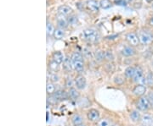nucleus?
Masks as SVG:
<instances>
[{
    "label": "nucleus",
    "instance_id": "obj_32",
    "mask_svg": "<svg viewBox=\"0 0 153 126\" xmlns=\"http://www.w3.org/2000/svg\"><path fill=\"white\" fill-rule=\"evenodd\" d=\"M49 79H50V81L51 82H57V81H59V80H60V77L58 75H56V73H52L50 75H49Z\"/></svg>",
    "mask_w": 153,
    "mask_h": 126
},
{
    "label": "nucleus",
    "instance_id": "obj_42",
    "mask_svg": "<svg viewBox=\"0 0 153 126\" xmlns=\"http://www.w3.org/2000/svg\"><path fill=\"white\" fill-rule=\"evenodd\" d=\"M152 8H153V5H152Z\"/></svg>",
    "mask_w": 153,
    "mask_h": 126
},
{
    "label": "nucleus",
    "instance_id": "obj_17",
    "mask_svg": "<svg viewBox=\"0 0 153 126\" xmlns=\"http://www.w3.org/2000/svg\"><path fill=\"white\" fill-rule=\"evenodd\" d=\"M141 117H142V115H141V114H140V111H139L138 109L133 110L131 113H130V115H129L130 119H131L132 122H134V123L140 122Z\"/></svg>",
    "mask_w": 153,
    "mask_h": 126
},
{
    "label": "nucleus",
    "instance_id": "obj_12",
    "mask_svg": "<svg viewBox=\"0 0 153 126\" xmlns=\"http://www.w3.org/2000/svg\"><path fill=\"white\" fill-rule=\"evenodd\" d=\"M54 97V98L57 101H63V100H66L69 97L68 92H66L65 90H57L55 92L54 95H52Z\"/></svg>",
    "mask_w": 153,
    "mask_h": 126
},
{
    "label": "nucleus",
    "instance_id": "obj_1",
    "mask_svg": "<svg viewBox=\"0 0 153 126\" xmlns=\"http://www.w3.org/2000/svg\"><path fill=\"white\" fill-rule=\"evenodd\" d=\"M71 59L72 61L73 70L78 73H81L84 70V62H83L82 55L80 53L75 52L72 53Z\"/></svg>",
    "mask_w": 153,
    "mask_h": 126
},
{
    "label": "nucleus",
    "instance_id": "obj_22",
    "mask_svg": "<svg viewBox=\"0 0 153 126\" xmlns=\"http://www.w3.org/2000/svg\"><path fill=\"white\" fill-rule=\"evenodd\" d=\"M56 92V87H55V85L53 82H47L46 85V92L48 95L51 96V95H54Z\"/></svg>",
    "mask_w": 153,
    "mask_h": 126
},
{
    "label": "nucleus",
    "instance_id": "obj_38",
    "mask_svg": "<svg viewBox=\"0 0 153 126\" xmlns=\"http://www.w3.org/2000/svg\"><path fill=\"white\" fill-rule=\"evenodd\" d=\"M146 1H147V2H151L152 0H146Z\"/></svg>",
    "mask_w": 153,
    "mask_h": 126
},
{
    "label": "nucleus",
    "instance_id": "obj_13",
    "mask_svg": "<svg viewBox=\"0 0 153 126\" xmlns=\"http://www.w3.org/2000/svg\"><path fill=\"white\" fill-rule=\"evenodd\" d=\"M58 13L64 16H70L72 14V9L68 5H61L58 8Z\"/></svg>",
    "mask_w": 153,
    "mask_h": 126
},
{
    "label": "nucleus",
    "instance_id": "obj_20",
    "mask_svg": "<svg viewBox=\"0 0 153 126\" xmlns=\"http://www.w3.org/2000/svg\"><path fill=\"white\" fill-rule=\"evenodd\" d=\"M135 70H136V68L133 67V66H129V67L126 68L125 71H124L125 76L128 79H133L134 76V74H135Z\"/></svg>",
    "mask_w": 153,
    "mask_h": 126
},
{
    "label": "nucleus",
    "instance_id": "obj_3",
    "mask_svg": "<svg viewBox=\"0 0 153 126\" xmlns=\"http://www.w3.org/2000/svg\"><path fill=\"white\" fill-rule=\"evenodd\" d=\"M136 108L140 112H147L152 108L147 96H143L138 99L136 103Z\"/></svg>",
    "mask_w": 153,
    "mask_h": 126
},
{
    "label": "nucleus",
    "instance_id": "obj_41",
    "mask_svg": "<svg viewBox=\"0 0 153 126\" xmlns=\"http://www.w3.org/2000/svg\"><path fill=\"white\" fill-rule=\"evenodd\" d=\"M140 126H143V125H140Z\"/></svg>",
    "mask_w": 153,
    "mask_h": 126
},
{
    "label": "nucleus",
    "instance_id": "obj_26",
    "mask_svg": "<svg viewBox=\"0 0 153 126\" xmlns=\"http://www.w3.org/2000/svg\"><path fill=\"white\" fill-rule=\"evenodd\" d=\"M63 67L66 69L67 71H71V70H73V66H72V61L71 58H66L64 63H63Z\"/></svg>",
    "mask_w": 153,
    "mask_h": 126
},
{
    "label": "nucleus",
    "instance_id": "obj_33",
    "mask_svg": "<svg viewBox=\"0 0 153 126\" xmlns=\"http://www.w3.org/2000/svg\"><path fill=\"white\" fill-rule=\"evenodd\" d=\"M105 59L109 61L113 60V59H114V55H113V53H112L111 52H110V51H106V52H105Z\"/></svg>",
    "mask_w": 153,
    "mask_h": 126
},
{
    "label": "nucleus",
    "instance_id": "obj_11",
    "mask_svg": "<svg viewBox=\"0 0 153 126\" xmlns=\"http://www.w3.org/2000/svg\"><path fill=\"white\" fill-rule=\"evenodd\" d=\"M140 123L143 126H153V115L151 114H143L140 119Z\"/></svg>",
    "mask_w": 153,
    "mask_h": 126
},
{
    "label": "nucleus",
    "instance_id": "obj_23",
    "mask_svg": "<svg viewBox=\"0 0 153 126\" xmlns=\"http://www.w3.org/2000/svg\"><path fill=\"white\" fill-rule=\"evenodd\" d=\"M53 37H55V40H60V39L63 38L65 37V31H64V29H62V28L55 29Z\"/></svg>",
    "mask_w": 153,
    "mask_h": 126
},
{
    "label": "nucleus",
    "instance_id": "obj_30",
    "mask_svg": "<svg viewBox=\"0 0 153 126\" xmlns=\"http://www.w3.org/2000/svg\"><path fill=\"white\" fill-rule=\"evenodd\" d=\"M75 84V81H73L71 78L70 77H67L66 80V86L67 88H71L73 87V85Z\"/></svg>",
    "mask_w": 153,
    "mask_h": 126
},
{
    "label": "nucleus",
    "instance_id": "obj_19",
    "mask_svg": "<svg viewBox=\"0 0 153 126\" xmlns=\"http://www.w3.org/2000/svg\"><path fill=\"white\" fill-rule=\"evenodd\" d=\"M146 86L149 88H153V72L149 70L146 74Z\"/></svg>",
    "mask_w": 153,
    "mask_h": 126
},
{
    "label": "nucleus",
    "instance_id": "obj_31",
    "mask_svg": "<svg viewBox=\"0 0 153 126\" xmlns=\"http://www.w3.org/2000/svg\"><path fill=\"white\" fill-rule=\"evenodd\" d=\"M95 58H96V60L101 61L102 59H105V52L103 51H98L95 54Z\"/></svg>",
    "mask_w": 153,
    "mask_h": 126
},
{
    "label": "nucleus",
    "instance_id": "obj_40",
    "mask_svg": "<svg viewBox=\"0 0 153 126\" xmlns=\"http://www.w3.org/2000/svg\"><path fill=\"white\" fill-rule=\"evenodd\" d=\"M112 126H117V125H112Z\"/></svg>",
    "mask_w": 153,
    "mask_h": 126
},
{
    "label": "nucleus",
    "instance_id": "obj_7",
    "mask_svg": "<svg viewBox=\"0 0 153 126\" xmlns=\"http://www.w3.org/2000/svg\"><path fill=\"white\" fill-rule=\"evenodd\" d=\"M146 91H147V86H145V85H138L134 87L133 89V94L136 97H141L143 96H145V94L146 93Z\"/></svg>",
    "mask_w": 153,
    "mask_h": 126
},
{
    "label": "nucleus",
    "instance_id": "obj_35",
    "mask_svg": "<svg viewBox=\"0 0 153 126\" xmlns=\"http://www.w3.org/2000/svg\"><path fill=\"white\" fill-rule=\"evenodd\" d=\"M146 96H147L148 99H149V101H150V103H151V106H152V108H153V91H151L150 92H148V94Z\"/></svg>",
    "mask_w": 153,
    "mask_h": 126
},
{
    "label": "nucleus",
    "instance_id": "obj_25",
    "mask_svg": "<svg viewBox=\"0 0 153 126\" xmlns=\"http://www.w3.org/2000/svg\"><path fill=\"white\" fill-rule=\"evenodd\" d=\"M112 6V3L111 0H100V7L103 10L110 9Z\"/></svg>",
    "mask_w": 153,
    "mask_h": 126
},
{
    "label": "nucleus",
    "instance_id": "obj_29",
    "mask_svg": "<svg viewBox=\"0 0 153 126\" xmlns=\"http://www.w3.org/2000/svg\"><path fill=\"white\" fill-rule=\"evenodd\" d=\"M113 81H114L116 85L121 86V85H123L124 83V77L123 76V75H116L114 77V79H113Z\"/></svg>",
    "mask_w": 153,
    "mask_h": 126
},
{
    "label": "nucleus",
    "instance_id": "obj_4",
    "mask_svg": "<svg viewBox=\"0 0 153 126\" xmlns=\"http://www.w3.org/2000/svg\"><path fill=\"white\" fill-rule=\"evenodd\" d=\"M140 43L142 45H150L153 42V34L149 31H140L138 33Z\"/></svg>",
    "mask_w": 153,
    "mask_h": 126
},
{
    "label": "nucleus",
    "instance_id": "obj_24",
    "mask_svg": "<svg viewBox=\"0 0 153 126\" xmlns=\"http://www.w3.org/2000/svg\"><path fill=\"white\" fill-rule=\"evenodd\" d=\"M55 28L54 26V25L50 22H48L47 25H46V33H47V36L48 37H51V36H54V33H55Z\"/></svg>",
    "mask_w": 153,
    "mask_h": 126
},
{
    "label": "nucleus",
    "instance_id": "obj_27",
    "mask_svg": "<svg viewBox=\"0 0 153 126\" xmlns=\"http://www.w3.org/2000/svg\"><path fill=\"white\" fill-rule=\"evenodd\" d=\"M97 126H112V125H111V122L109 119L103 118V119H100L97 122Z\"/></svg>",
    "mask_w": 153,
    "mask_h": 126
},
{
    "label": "nucleus",
    "instance_id": "obj_37",
    "mask_svg": "<svg viewBox=\"0 0 153 126\" xmlns=\"http://www.w3.org/2000/svg\"><path fill=\"white\" fill-rule=\"evenodd\" d=\"M77 126H86L84 124H82V125H77Z\"/></svg>",
    "mask_w": 153,
    "mask_h": 126
},
{
    "label": "nucleus",
    "instance_id": "obj_36",
    "mask_svg": "<svg viewBox=\"0 0 153 126\" xmlns=\"http://www.w3.org/2000/svg\"><path fill=\"white\" fill-rule=\"evenodd\" d=\"M149 25H150L151 26H153V15L151 17L150 20H149Z\"/></svg>",
    "mask_w": 153,
    "mask_h": 126
},
{
    "label": "nucleus",
    "instance_id": "obj_8",
    "mask_svg": "<svg viewBox=\"0 0 153 126\" xmlns=\"http://www.w3.org/2000/svg\"><path fill=\"white\" fill-rule=\"evenodd\" d=\"M75 86L78 90H83L86 87L87 85V81L86 78L83 76L82 75H78L75 77Z\"/></svg>",
    "mask_w": 153,
    "mask_h": 126
},
{
    "label": "nucleus",
    "instance_id": "obj_14",
    "mask_svg": "<svg viewBox=\"0 0 153 126\" xmlns=\"http://www.w3.org/2000/svg\"><path fill=\"white\" fill-rule=\"evenodd\" d=\"M57 24H58V26L59 28H66L69 25V22H68V19L66 18V16H64L62 15H59L57 17Z\"/></svg>",
    "mask_w": 153,
    "mask_h": 126
},
{
    "label": "nucleus",
    "instance_id": "obj_15",
    "mask_svg": "<svg viewBox=\"0 0 153 126\" xmlns=\"http://www.w3.org/2000/svg\"><path fill=\"white\" fill-rule=\"evenodd\" d=\"M136 53V50L132 46H126L122 50V54L125 57H132Z\"/></svg>",
    "mask_w": 153,
    "mask_h": 126
},
{
    "label": "nucleus",
    "instance_id": "obj_18",
    "mask_svg": "<svg viewBox=\"0 0 153 126\" xmlns=\"http://www.w3.org/2000/svg\"><path fill=\"white\" fill-rule=\"evenodd\" d=\"M68 95H69V97L72 100H77L80 97V92L77 88L71 87L68 91Z\"/></svg>",
    "mask_w": 153,
    "mask_h": 126
},
{
    "label": "nucleus",
    "instance_id": "obj_6",
    "mask_svg": "<svg viewBox=\"0 0 153 126\" xmlns=\"http://www.w3.org/2000/svg\"><path fill=\"white\" fill-rule=\"evenodd\" d=\"M126 41L132 47H136L140 44V39L138 34L135 32H128L126 35Z\"/></svg>",
    "mask_w": 153,
    "mask_h": 126
},
{
    "label": "nucleus",
    "instance_id": "obj_5",
    "mask_svg": "<svg viewBox=\"0 0 153 126\" xmlns=\"http://www.w3.org/2000/svg\"><path fill=\"white\" fill-rule=\"evenodd\" d=\"M135 68H136L135 74H134V76L133 78L134 81L136 82L138 85H145V86H146V75L144 74V70H143L140 66L135 67Z\"/></svg>",
    "mask_w": 153,
    "mask_h": 126
},
{
    "label": "nucleus",
    "instance_id": "obj_21",
    "mask_svg": "<svg viewBox=\"0 0 153 126\" xmlns=\"http://www.w3.org/2000/svg\"><path fill=\"white\" fill-rule=\"evenodd\" d=\"M71 122L74 126L80 125L83 124V119L80 114H74L71 117Z\"/></svg>",
    "mask_w": 153,
    "mask_h": 126
},
{
    "label": "nucleus",
    "instance_id": "obj_2",
    "mask_svg": "<svg viewBox=\"0 0 153 126\" xmlns=\"http://www.w3.org/2000/svg\"><path fill=\"white\" fill-rule=\"evenodd\" d=\"M82 38L84 41H87L88 42H97L100 40V33L92 28L85 29L82 32Z\"/></svg>",
    "mask_w": 153,
    "mask_h": 126
},
{
    "label": "nucleus",
    "instance_id": "obj_10",
    "mask_svg": "<svg viewBox=\"0 0 153 126\" xmlns=\"http://www.w3.org/2000/svg\"><path fill=\"white\" fill-rule=\"evenodd\" d=\"M86 6L90 11L94 13H97L100 10V2L96 0H88L86 2Z\"/></svg>",
    "mask_w": 153,
    "mask_h": 126
},
{
    "label": "nucleus",
    "instance_id": "obj_34",
    "mask_svg": "<svg viewBox=\"0 0 153 126\" xmlns=\"http://www.w3.org/2000/svg\"><path fill=\"white\" fill-rule=\"evenodd\" d=\"M68 19V22H69V25H76V22H77V19L75 15H70V16L67 18Z\"/></svg>",
    "mask_w": 153,
    "mask_h": 126
},
{
    "label": "nucleus",
    "instance_id": "obj_16",
    "mask_svg": "<svg viewBox=\"0 0 153 126\" xmlns=\"http://www.w3.org/2000/svg\"><path fill=\"white\" fill-rule=\"evenodd\" d=\"M52 59H53V60L55 61L56 63H58L59 64H62V63H64V61H65V56L63 54V53H61L60 51H57V52H55L53 55H52Z\"/></svg>",
    "mask_w": 153,
    "mask_h": 126
},
{
    "label": "nucleus",
    "instance_id": "obj_39",
    "mask_svg": "<svg viewBox=\"0 0 153 126\" xmlns=\"http://www.w3.org/2000/svg\"><path fill=\"white\" fill-rule=\"evenodd\" d=\"M152 69H153V59H152Z\"/></svg>",
    "mask_w": 153,
    "mask_h": 126
},
{
    "label": "nucleus",
    "instance_id": "obj_9",
    "mask_svg": "<svg viewBox=\"0 0 153 126\" xmlns=\"http://www.w3.org/2000/svg\"><path fill=\"white\" fill-rule=\"evenodd\" d=\"M87 118L90 122H98L100 120V112L95 108H91L88 111Z\"/></svg>",
    "mask_w": 153,
    "mask_h": 126
},
{
    "label": "nucleus",
    "instance_id": "obj_28",
    "mask_svg": "<svg viewBox=\"0 0 153 126\" xmlns=\"http://www.w3.org/2000/svg\"><path fill=\"white\" fill-rule=\"evenodd\" d=\"M49 70L52 72H56L58 70H59V67H60V64L58 63H56L55 61L52 60L49 64Z\"/></svg>",
    "mask_w": 153,
    "mask_h": 126
}]
</instances>
